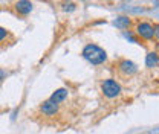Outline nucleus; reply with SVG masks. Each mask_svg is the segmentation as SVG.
I'll list each match as a JSON object with an SVG mask.
<instances>
[{
    "mask_svg": "<svg viewBox=\"0 0 159 134\" xmlns=\"http://www.w3.org/2000/svg\"><path fill=\"white\" fill-rule=\"evenodd\" d=\"M133 32L141 41H153L158 37V24L147 21V20H135L133 21Z\"/></svg>",
    "mask_w": 159,
    "mask_h": 134,
    "instance_id": "1",
    "label": "nucleus"
},
{
    "mask_svg": "<svg viewBox=\"0 0 159 134\" xmlns=\"http://www.w3.org/2000/svg\"><path fill=\"white\" fill-rule=\"evenodd\" d=\"M81 57L93 66H101L107 61V52L95 43H87L81 50Z\"/></svg>",
    "mask_w": 159,
    "mask_h": 134,
    "instance_id": "2",
    "label": "nucleus"
},
{
    "mask_svg": "<svg viewBox=\"0 0 159 134\" xmlns=\"http://www.w3.org/2000/svg\"><path fill=\"white\" fill-rule=\"evenodd\" d=\"M101 93L106 99H118L119 96L122 95V85L121 82L116 81L115 78H107L101 82L99 85Z\"/></svg>",
    "mask_w": 159,
    "mask_h": 134,
    "instance_id": "3",
    "label": "nucleus"
},
{
    "mask_svg": "<svg viewBox=\"0 0 159 134\" xmlns=\"http://www.w3.org/2000/svg\"><path fill=\"white\" fill-rule=\"evenodd\" d=\"M115 67H116V72H118L119 76L127 78V79L129 78H133L139 70L138 66L133 61L127 59V58H118L115 61Z\"/></svg>",
    "mask_w": 159,
    "mask_h": 134,
    "instance_id": "4",
    "label": "nucleus"
},
{
    "mask_svg": "<svg viewBox=\"0 0 159 134\" xmlns=\"http://www.w3.org/2000/svg\"><path fill=\"white\" fill-rule=\"evenodd\" d=\"M60 110H61V108H60L58 104H55V102H52V101H49V99L43 101L39 107L40 115L44 116V117H55V116L60 115Z\"/></svg>",
    "mask_w": 159,
    "mask_h": 134,
    "instance_id": "5",
    "label": "nucleus"
},
{
    "mask_svg": "<svg viewBox=\"0 0 159 134\" xmlns=\"http://www.w3.org/2000/svg\"><path fill=\"white\" fill-rule=\"evenodd\" d=\"M14 9H16L17 15L26 17V15H29V14L32 12L34 3H32V2H28V0H19V2L14 3Z\"/></svg>",
    "mask_w": 159,
    "mask_h": 134,
    "instance_id": "6",
    "label": "nucleus"
},
{
    "mask_svg": "<svg viewBox=\"0 0 159 134\" xmlns=\"http://www.w3.org/2000/svg\"><path fill=\"white\" fill-rule=\"evenodd\" d=\"M67 96H69V90L64 89V87H61V89H57V90L51 95L49 101H52V102H55V104L61 105V102H64V101L67 99Z\"/></svg>",
    "mask_w": 159,
    "mask_h": 134,
    "instance_id": "7",
    "label": "nucleus"
},
{
    "mask_svg": "<svg viewBox=\"0 0 159 134\" xmlns=\"http://www.w3.org/2000/svg\"><path fill=\"white\" fill-rule=\"evenodd\" d=\"M16 37L11 34L9 29L0 26V46H8V44H12Z\"/></svg>",
    "mask_w": 159,
    "mask_h": 134,
    "instance_id": "8",
    "label": "nucleus"
},
{
    "mask_svg": "<svg viewBox=\"0 0 159 134\" xmlns=\"http://www.w3.org/2000/svg\"><path fill=\"white\" fill-rule=\"evenodd\" d=\"M145 66L150 70L158 67V52L156 50H152V52L147 54V57H145Z\"/></svg>",
    "mask_w": 159,
    "mask_h": 134,
    "instance_id": "9",
    "label": "nucleus"
},
{
    "mask_svg": "<svg viewBox=\"0 0 159 134\" xmlns=\"http://www.w3.org/2000/svg\"><path fill=\"white\" fill-rule=\"evenodd\" d=\"M115 24H116L118 28H121L124 32H127V31L132 28V24H133V23H132V20L129 19V17H118L116 21H115Z\"/></svg>",
    "mask_w": 159,
    "mask_h": 134,
    "instance_id": "10",
    "label": "nucleus"
},
{
    "mask_svg": "<svg viewBox=\"0 0 159 134\" xmlns=\"http://www.w3.org/2000/svg\"><path fill=\"white\" fill-rule=\"evenodd\" d=\"M61 6H63V9H64V11H69V12L77 9V5H75V3H63Z\"/></svg>",
    "mask_w": 159,
    "mask_h": 134,
    "instance_id": "11",
    "label": "nucleus"
},
{
    "mask_svg": "<svg viewBox=\"0 0 159 134\" xmlns=\"http://www.w3.org/2000/svg\"><path fill=\"white\" fill-rule=\"evenodd\" d=\"M8 75H9V72H8L6 69H0V85H2L3 81L8 78Z\"/></svg>",
    "mask_w": 159,
    "mask_h": 134,
    "instance_id": "12",
    "label": "nucleus"
}]
</instances>
